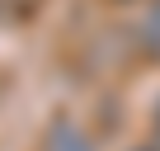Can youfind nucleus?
Segmentation results:
<instances>
[{
  "label": "nucleus",
  "mask_w": 160,
  "mask_h": 151,
  "mask_svg": "<svg viewBox=\"0 0 160 151\" xmlns=\"http://www.w3.org/2000/svg\"><path fill=\"white\" fill-rule=\"evenodd\" d=\"M113 5H132V0H113Z\"/></svg>",
  "instance_id": "nucleus-6"
},
{
  "label": "nucleus",
  "mask_w": 160,
  "mask_h": 151,
  "mask_svg": "<svg viewBox=\"0 0 160 151\" xmlns=\"http://www.w3.org/2000/svg\"><path fill=\"white\" fill-rule=\"evenodd\" d=\"M132 151H160V146H155V142H151V146H132Z\"/></svg>",
  "instance_id": "nucleus-5"
},
{
  "label": "nucleus",
  "mask_w": 160,
  "mask_h": 151,
  "mask_svg": "<svg viewBox=\"0 0 160 151\" xmlns=\"http://www.w3.org/2000/svg\"><path fill=\"white\" fill-rule=\"evenodd\" d=\"M42 151H94V142H90L85 128H75L71 118H57L47 128V137H42Z\"/></svg>",
  "instance_id": "nucleus-1"
},
{
  "label": "nucleus",
  "mask_w": 160,
  "mask_h": 151,
  "mask_svg": "<svg viewBox=\"0 0 160 151\" xmlns=\"http://www.w3.org/2000/svg\"><path fill=\"white\" fill-rule=\"evenodd\" d=\"M151 142L160 146V104H155V113H151Z\"/></svg>",
  "instance_id": "nucleus-4"
},
{
  "label": "nucleus",
  "mask_w": 160,
  "mask_h": 151,
  "mask_svg": "<svg viewBox=\"0 0 160 151\" xmlns=\"http://www.w3.org/2000/svg\"><path fill=\"white\" fill-rule=\"evenodd\" d=\"M137 43H141L146 57H160V0H151V10H146V19L137 29Z\"/></svg>",
  "instance_id": "nucleus-2"
},
{
  "label": "nucleus",
  "mask_w": 160,
  "mask_h": 151,
  "mask_svg": "<svg viewBox=\"0 0 160 151\" xmlns=\"http://www.w3.org/2000/svg\"><path fill=\"white\" fill-rule=\"evenodd\" d=\"M5 10H10V19H19V24H28L38 10H42V0H5Z\"/></svg>",
  "instance_id": "nucleus-3"
}]
</instances>
